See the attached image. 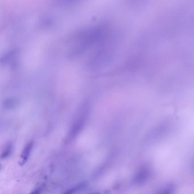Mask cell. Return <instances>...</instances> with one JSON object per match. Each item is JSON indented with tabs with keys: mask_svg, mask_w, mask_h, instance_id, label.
<instances>
[{
	"mask_svg": "<svg viewBox=\"0 0 194 194\" xmlns=\"http://www.w3.org/2000/svg\"><path fill=\"white\" fill-rule=\"evenodd\" d=\"M152 168L148 165H143L137 170L133 181L137 186H143L149 181L152 176Z\"/></svg>",
	"mask_w": 194,
	"mask_h": 194,
	"instance_id": "1",
	"label": "cell"
},
{
	"mask_svg": "<svg viewBox=\"0 0 194 194\" xmlns=\"http://www.w3.org/2000/svg\"><path fill=\"white\" fill-rule=\"evenodd\" d=\"M32 147H33V143L32 141L28 143L23 149L20 156V161H19V165L21 166H24L27 161L30 155L31 151L32 150Z\"/></svg>",
	"mask_w": 194,
	"mask_h": 194,
	"instance_id": "2",
	"label": "cell"
},
{
	"mask_svg": "<svg viewBox=\"0 0 194 194\" xmlns=\"http://www.w3.org/2000/svg\"><path fill=\"white\" fill-rule=\"evenodd\" d=\"M175 186L173 184H168L158 189L155 194H174Z\"/></svg>",
	"mask_w": 194,
	"mask_h": 194,
	"instance_id": "3",
	"label": "cell"
},
{
	"mask_svg": "<svg viewBox=\"0 0 194 194\" xmlns=\"http://www.w3.org/2000/svg\"><path fill=\"white\" fill-rule=\"evenodd\" d=\"M83 186H84V184H83V183L78 184L77 186L73 187H72L70 188V189H68V190L65 191V193L63 194H74L75 193H76L77 191H78L79 190H80L83 187Z\"/></svg>",
	"mask_w": 194,
	"mask_h": 194,
	"instance_id": "4",
	"label": "cell"
},
{
	"mask_svg": "<svg viewBox=\"0 0 194 194\" xmlns=\"http://www.w3.org/2000/svg\"><path fill=\"white\" fill-rule=\"evenodd\" d=\"M12 151V145L10 143H8L7 146H5V148L3 150L2 155H1V158L2 159H4L7 157L9 155H10V153Z\"/></svg>",
	"mask_w": 194,
	"mask_h": 194,
	"instance_id": "5",
	"label": "cell"
},
{
	"mask_svg": "<svg viewBox=\"0 0 194 194\" xmlns=\"http://www.w3.org/2000/svg\"><path fill=\"white\" fill-rule=\"evenodd\" d=\"M40 194V190L39 189H36L35 190L33 191L30 194Z\"/></svg>",
	"mask_w": 194,
	"mask_h": 194,
	"instance_id": "6",
	"label": "cell"
}]
</instances>
